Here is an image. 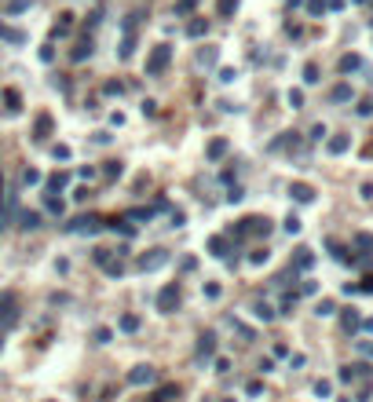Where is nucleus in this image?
I'll use <instances>...</instances> for the list:
<instances>
[{"label": "nucleus", "instance_id": "nucleus-1", "mask_svg": "<svg viewBox=\"0 0 373 402\" xmlns=\"http://www.w3.org/2000/svg\"><path fill=\"white\" fill-rule=\"evenodd\" d=\"M253 234H260V238L271 234V220H267V216H245V220H238L235 227H230V238H235V241L253 238Z\"/></svg>", "mask_w": 373, "mask_h": 402}, {"label": "nucleus", "instance_id": "nucleus-2", "mask_svg": "<svg viewBox=\"0 0 373 402\" xmlns=\"http://www.w3.org/2000/svg\"><path fill=\"white\" fill-rule=\"evenodd\" d=\"M172 63V44H154L147 55V77H161Z\"/></svg>", "mask_w": 373, "mask_h": 402}, {"label": "nucleus", "instance_id": "nucleus-3", "mask_svg": "<svg viewBox=\"0 0 373 402\" xmlns=\"http://www.w3.org/2000/svg\"><path fill=\"white\" fill-rule=\"evenodd\" d=\"M15 322H19V296H15L11 289H4L0 292V326L11 329Z\"/></svg>", "mask_w": 373, "mask_h": 402}, {"label": "nucleus", "instance_id": "nucleus-4", "mask_svg": "<svg viewBox=\"0 0 373 402\" xmlns=\"http://www.w3.org/2000/svg\"><path fill=\"white\" fill-rule=\"evenodd\" d=\"M168 264V253L165 249H150V253H143V256H139V271H143V274H150V271H161Z\"/></svg>", "mask_w": 373, "mask_h": 402}, {"label": "nucleus", "instance_id": "nucleus-5", "mask_svg": "<svg viewBox=\"0 0 373 402\" xmlns=\"http://www.w3.org/2000/svg\"><path fill=\"white\" fill-rule=\"evenodd\" d=\"M176 307H179V285H165L158 292V311L161 315H172Z\"/></svg>", "mask_w": 373, "mask_h": 402}, {"label": "nucleus", "instance_id": "nucleus-6", "mask_svg": "<svg viewBox=\"0 0 373 402\" xmlns=\"http://www.w3.org/2000/svg\"><path fill=\"white\" fill-rule=\"evenodd\" d=\"M139 15H128V19H124V40H121V59H132V52H135V22Z\"/></svg>", "mask_w": 373, "mask_h": 402}, {"label": "nucleus", "instance_id": "nucleus-7", "mask_svg": "<svg viewBox=\"0 0 373 402\" xmlns=\"http://www.w3.org/2000/svg\"><path fill=\"white\" fill-rule=\"evenodd\" d=\"M154 380H158V369H154V366H135L132 373H128L132 388H143V384H154Z\"/></svg>", "mask_w": 373, "mask_h": 402}, {"label": "nucleus", "instance_id": "nucleus-8", "mask_svg": "<svg viewBox=\"0 0 373 402\" xmlns=\"http://www.w3.org/2000/svg\"><path fill=\"white\" fill-rule=\"evenodd\" d=\"M99 227H103V220H99V216H81V220H73L66 230H73V234H96Z\"/></svg>", "mask_w": 373, "mask_h": 402}, {"label": "nucleus", "instance_id": "nucleus-9", "mask_svg": "<svg viewBox=\"0 0 373 402\" xmlns=\"http://www.w3.org/2000/svg\"><path fill=\"white\" fill-rule=\"evenodd\" d=\"M212 355H216V336H212V333H205V336L198 340V359H201V362H209Z\"/></svg>", "mask_w": 373, "mask_h": 402}, {"label": "nucleus", "instance_id": "nucleus-10", "mask_svg": "<svg viewBox=\"0 0 373 402\" xmlns=\"http://www.w3.org/2000/svg\"><path fill=\"white\" fill-rule=\"evenodd\" d=\"M297 146H300L297 132H282V135H278L274 143H271V150H297Z\"/></svg>", "mask_w": 373, "mask_h": 402}, {"label": "nucleus", "instance_id": "nucleus-11", "mask_svg": "<svg viewBox=\"0 0 373 402\" xmlns=\"http://www.w3.org/2000/svg\"><path fill=\"white\" fill-rule=\"evenodd\" d=\"M48 135H52V117H48V114H40V117H37V125H33V139H37V143H44Z\"/></svg>", "mask_w": 373, "mask_h": 402}, {"label": "nucleus", "instance_id": "nucleus-12", "mask_svg": "<svg viewBox=\"0 0 373 402\" xmlns=\"http://www.w3.org/2000/svg\"><path fill=\"white\" fill-rule=\"evenodd\" d=\"M176 398H179V388H176V384H165V388H158V391L150 395V402H176Z\"/></svg>", "mask_w": 373, "mask_h": 402}, {"label": "nucleus", "instance_id": "nucleus-13", "mask_svg": "<svg viewBox=\"0 0 373 402\" xmlns=\"http://www.w3.org/2000/svg\"><path fill=\"white\" fill-rule=\"evenodd\" d=\"M289 194H293V197H297V201H300V205H307V201H315V190H311V187H307V183H293V187H289Z\"/></svg>", "mask_w": 373, "mask_h": 402}, {"label": "nucleus", "instance_id": "nucleus-14", "mask_svg": "<svg viewBox=\"0 0 373 402\" xmlns=\"http://www.w3.org/2000/svg\"><path fill=\"white\" fill-rule=\"evenodd\" d=\"M19 227H22V230H37V227H40V212H37V209H26V212L19 216Z\"/></svg>", "mask_w": 373, "mask_h": 402}, {"label": "nucleus", "instance_id": "nucleus-15", "mask_svg": "<svg viewBox=\"0 0 373 402\" xmlns=\"http://www.w3.org/2000/svg\"><path fill=\"white\" fill-rule=\"evenodd\" d=\"M227 146H230L227 139H212V143H209V150H205V154H209V161H220L223 154H227Z\"/></svg>", "mask_w": 373, "mask_h": 402}, {"label": "nucleus", "instance_id": "nucleus-16", "mask_svg": "<svg viewBox=\"0 0 373 402\" xmlns=\"http://www.w3.org/2000/svg\"><path fill=\"white\" fill-rule=\"evenodd\" d=\"M340 322H344V329H348V333H355V329L362 326V318H359V311H355V307H348V311L340 315Z\"/></svg>", "mask_w": 373, "mask_h": 402}, {"label": "nucleus", "instance_id": "nucleus-17", "mask_svg": "<svg viewBox=\"0 0 373 402\" xmlns=\"http://www.w3.org/2000/svg\"><path fill=\"white\" fill-rule=\"evenodd\" d=\"M91 55V37H84L81 44H77V48L70 52V59H73V63H84V59Z\"/></svg>", "mask_w": 373, "mask_h": 402}, {"label": "nucleus", "instance_id": "nucleus-18", "mask_svg": "<svg viewBox=\"0 0 373 402\" xmlns=\"http://www.w3.org/2000/svg\"><path fill=\"white\" fill-rule=\"evenodd\" d=\"M330 99H333V103H351L355 91H351V84H337V88L330 91Z\"/></svg>", "mask_w": 373, "mask_h": 402}, {"label": "nucleus", "instance_id": "nucleus-19", "mask_svg": "<svg viewBox=\"0 0 373 402\" xmlns=\"http://www.w3.org/2000/svg\"><path fill=\"white\" fill-rule=\"evenodd\" d=\"M70 26H73V15L66 11V15H59V22H55V29H52V37H66L70 33Z\"/></svg>", "mask_w": 373, "mask_h": 402}, {"label": "nucleus", "instance_id": "nucleus-20", "mask_svg": "<svg viewBox=\"0 0 373 402\" xmlns=\"http://www.w3.org/2000/svg\"><path fill=\"white\" fill-rule=\"evenodd\" d=\"M348 146H351V139H348V135H333L330 143H325V150H330V154H344Z\"/></svg>", "mask_w": 373, "mask_h": 402}, {"label": "nucleus", "instance_id": "nucleus-21", "mask_svg": "<svg viewBox=\"0 0 373 402\" xmlns=\"http://www.w3.org/2000/svg\"><path fill=\"white\" fill-rule=\"evenodd\" d=\"M227 249H230V241H227L223 234H216V238L209 241V253H212V256H227Z\"/></svg>", "mask_w": 373, "mask_h": 402}, {"label": "nucleus", "instance_id": "nucleus-22", "mask_svg": "<svg viewBox=\"0 0 373 402\" xmlns=\"http://www.w3.org/2000/svg\"><path fill=\"white\" fill-rule=\"evenodd\" d=\"M311 264H315V256H311V249H297V260H293V267H297V271H307Z\"/></svg>", "mask_w": 373, "mask_h": 402}, {"label": "nucleus", "instance_id": "nucleus-23", "mask_svg": "<svg viewBox=\"0 0 373 402\" xmlns=\"http://www.w3.org/2000/svg\"><path fill=\"white\" fill-rule=\"evenodd\" d=\"M337 66H340V73H355V70L362 66V59H359V55H344V59H340Z\"/></svg>", "mask_w": 373, "mask_h": 402}, {"label": "nucleus", "instance_id": "nucleus-24", "mask_svg": "<svg viewBox=\"0 0 373 402\" xmlns=\"http://www.w3.org/2000/svg\"><path fill=\"white\" fill-rule=\"evenodd\" d=\"M253 315H256L260 322H271V318H274V307H271V304H253Z\"/></svg>", "mask_w": 373, "mask_h": 402}, {"label": "nucleus", "instance_id": "nucleus-25", "mask_svg": "<svg viewBox=\"0 0 373 402\" xmlns=\"http://www.w3.org/2000/svg\"><path fill=\"white\" fill-rule=\"evenodd\" d=\"M124 172V165L121 161H106V168H103V179H117Z\"/></svg>", "mask_w": 373, "mask_h": 402}, {"label": "nucleus", "instance_id": "nucleus-26", "mask_svg": "<svg viewBox=\"0 0 373 402\" xmlns=\"http://www.w3.org/2000/svg\"><path fill=\"white\" fill-rule=\"evenodd\" d=\"M0 37H4V40H11V44H22V40H26V37L19 33V29H8L4 22H0Z\"/></svg>", "mask_w": 373, "mask_h": 402}, {"label": "nucleus", "instance_id": "nucleus-27", "mask_svg": "<svg viewBox=\"0 0 373 402\" xmlns=\"http://www.w3.org/2000/svg\"><path fill=\"white\" fill-rule=\"evenodd\" d=\"M235 8H238V0H216V11H220L223 19H227V15H235Z\"/></svg>", "mask_w": 373, "mask_h": 402}, {"label": "nucleus", "instance_id": "nucleus-28", "mask_svg": "<svg viewBox=\"0 0 373 402\" xmlns=\"http://www.w3.org/2000/svg\"><path fill=\"white\" fill-rule=\"evenodd\" d=\"M103 271H106V274H110V278H117V274H124V260H121V256H117V260H110V264H106Z\"/></svg>", "mask_w": 373, "mask_h": 402}, {"label": "nucleus", "instance_id": "nucleus-29", "mask_svg": "<svg viewBox=\"0 0 373 402\" xmlns=\"http://www.w3.org/2000/svg\"><path fill=\"white\" fill-rule=\"evenodd\" d=\"M186 33H191V37H205V33H209V22H201V19H198V22L186 26Z\"/></svg>", "mask_w": 373, "mask_h": 402}, {"label": "nucleus", "instance_id": "nucleus-30", "mask_svg": "<svg viewBox=\"0 0 373 402\" xmlns=\"http://www.w3.org/2000/svg\"><path fill=\"white\" fill-rule=\"evenodd\" d=\"M121 329H124V333H135V329H139V315H124V318H121Z\"/></svg>", "mask_w": 373, "mask_h": 402}, {"label": "nucleus", "instance_id": "nucleus-31", "mask_svg": "<svg viewBox=\"0 0 373 402\" xmlns=\"http://www.w3.org/2000/svg\"><path fill=\"white\" fill-rule=\"evenodd\" d=\"M66 183H70V176H66V172H59V176H52V179H48V190H62Z\"/></svg>", "mask_w": 373, "mask_h": 402}, {"label": "nucleus", "instance_id": "nucleus-32", "mask_svg": "<svg viewBox=\"0 0 373 402\" xmlns=\"http://www.w3.org/2000/svg\"><path fill=\"white\" fill-rule=\"evenodd\" d=\"M44 205H48V212H55V216H62V197H55V194H48V197H44Z\"/></svg>", "mask_w": 373, "mask_h": 402}, {"label": "nucleus", "instance_id": "nucleus-33", "mask_svg": "<svg viewBox=\"0 0 373 402\" xmlns=\"http://www.w3.org/2000/svg\"><path fill=\"white\" fill-rule=\"evenodd\" d=\"M22 183H26V187H37V183H40V172H37V168H26V172H22Z\"/></svg>", "mask_w": 373, "mask_h": 402}, {"label": "nucleus", "instance_id": "nucleus-34", "mask_svg": "<svg viewBox=\"0 0 373 402\" xmlns=\"http://www.w3.org/2000/svg\"><path fill=\"white\" fill-rule=\"evenodd\" d=\"M91 260H96L99 267H106V264H110L114 256H110V249H96V253H91Z\"/></svg>", "mask_w": 373, "mask_h": 402}, {"label": "nucleus", "instance_id": "nucleus-35", "mask_svg": "<svg viewBox=\"0 0 373 402\" xmlns=\"http://www.w3.org/2000/svg\"><path fill=\"white\" fill-rule=\"evenodd\" d=\"M198 63L201 66H216V48H205V52L198 55Z\"/></svg>", "mask_w": 373, "mask_h": 402}, {"label": "nucleus", "instance_id": "nucleus-36", "mask_svg": "<svg viewBox=\"0 0 373 402\" xmlns=\"http://www.w3.org/2000/svg\"><path fill=\"white\" fill-rule=\"evenodd\" d=\"M4 103H8V110H19V91L8 88V91H4Z\"/></svg>", "mask_w": 373, "mask_h": 402}, {"label": "nucleus", "instance_id": "nucleus-37", "mask_svg": "<svg viewBox=\"0 0 373 402\" xmlns=\"http://www.w3.org/2000/svg\"><path fill=\"white\" fill-rule=\"evenodd\" d=\"M325 8H330V0H307V11L311 15H322Z\"/></svg>", "mask_w": 373, "mask_h": 402}, {"label": "nucleus", "instance_id": "nucleus-38", "mask_svg": "<svg viewBox=\"0 0 373 402\" xmlns=\"http://www.w3.org/2000/svg\"><path fill=\"white\" fill-rule=\"evenodd\" d=\"M304 81H307V84H315V81H318V66H315V63H307V66H304Z\"/></svg>", "mask_w": 373, "mask_h": 402}, {"label": "nucleus", "instance_id": "nucleus-39", "mask_svg": "<svg viewBox=\"0 0 373 402\" xmlns=\"http://www.w3.org/2000/svg\"><path fill=\"white\" fill-rule=\"evenodd\" d=\"M355 110H359V117H369V114H373V99H359Z\"/></svg>", "mask_w": 373, "mask_h": 402}, {"label": "nucleus", "instance_id": "nucleus-40", "mask_svg": "<svg viewBox=\"0 0 373 402\" xmlns=\"http://www.w3.org/2000/svg\"><path fill=\"white\" fill-rule=\"evenodd\" d=\"M355 245H359V249H366V253H369V249H373V234H359V238H355Z\"/></svg>", "mask_w": 373, "mask_h": 402}, {"label": "nucleus", "instance_id": "nucleus-41", "mask_svg": "<svg viewBox=\"0 0 373 402\" xmlns=\"http://www.w3.org/2000/svg\"><path fill=\"white\" fill-rule=\"evenodd\" d=\"M289 106H293V110H300V106H304V91H289Z\"/></svg>", "mask_w": 373, "mask_h": 402}, {"label": "nucleus", "instance_id": "nucleus-42", "mask_svg": "<svg viewBox=\"0 0 373 402\" xmlns=\"http://www.w3.org/2000/svg\"><path fill=\"white\" fill-rule=\"evenodd\" d=\"M110 336H114V333L106 329V326H103V329H96V344H110Z\"/></svg>", "mask_w": 373, "mask_h": 402}, {"label": "nucleus", "instance_id": "nucleus-43", "mask_svg": "<svg viewBox=\"0 0 373 402\" xmlns=\"http://www.w3.org/2000/svg\"><path fill=\"white\" fill-rule=\"evenodd\" d=\"M330 391H333V388H330V380H318V384H315V395H318V398H325Z\"/></svg>", "mask_w": 373, "mask_h": 402}, {"label": "nucleus", "instance_id": "nucleus-44", "mask_svg": "<svg viewBox=\"0 0 373 402\" xmlns=\"http://www.w3.org/2000/svg\"><path fill=\"white\" fill-rule=\"evenodd\" d=\"M249 264H267V249H256L253 256H249Z\"/></svg>", "mask_w": 373, "mask_h": 402}, {"label": "nucleus", "instance_id": "nucleus-45", "mask_svg": "<svg viewBox=\"0 0 373 402\" xmlns=\"http://www.w3.org/2000/svg\"><path fill=\"white\" fill-rule=\"evenodd\" d=\"M315 315H333V300H322V304L315 307Z\"/></svg>", "mask_w": 373, "mask_h": 402}, {"label": "nucleus", "instance_id": "nucleus-46", "mask_svg": "<svg viewBox=\"0 0 373 402\" xmlns=\"http://www.w3.org/2000/svg\"><path fill=\"white\" fill-rule=\"evenodd\" d=\"M194 4H198V0H179V4H176V15H186Z\"/></svg>", "mask_w": 373, "mask_h": 402}, {"label": "nucleus", "instance_id": "nucleus-47", "mask_svg": "<svg viewBox=\"0 0 373 402\" xmlns=\"http://www.w3.org/2000/svg\"><path fill=\"white\" fill-rule=\"evenodd\" d=\"M121 91H124L121 81H110V84H106V95H121Z\"/></svg>", "mask_w": 373, "mask_h": 402}, {"label": "nucleus", "instance_id": "nucleus-48", "mask_svg": "<svg viewBox=\"0 0 373 402\" xmlns=\"http://www.w3.org/2000/svg\"><path fill=\"white\" fill-rule=\"evenodd\" d=\"M286 230H289V234H297V230H300V220H297V216H289V220H286Z\"/></svg>", "mask_w": 373, "mask_h": 402}, {"label": "nucleus", "instance_id": "nucleus-49", "mask_svg": "<svg viewBox=\"0 0 373 402\" xmlns=\"http://www.w3.org/2000/svg\"><path fill=\"white\" fill-rule=\"evenodd\" d=\"M245 391H249V395H260V391H263V384H260V380H249V384H245Z\"/></svg>", "mask_w": 373, "mask_h": 402}, {"label": "nucleus", "instance_id": "nucleus-50", "mask_svg": "<svg viewBox=\"0 0 373 402\" xmlns=\"http://www.w3.org/2000/svg\"><path fill=\"white\" fill-rule=\"evenodd\" d=\"M52 154H55V158H59V161H70V146H55Z\"/></svg>", "mask_w": 373, "mask_h": 402}, {"label": "nucleus", "instance_id": "nucleus-51", "mask_svg": "<svg viewBox=\"0 0 373 402\" xmlns=\"http://www.w3.org/2000/svg\"><path fill=\"white\" fill-rule=\"evenodd\" d=\"M143 114H147V117H154V114H158V103L147 99V103H143Z\"/></svg>", "mask_w": 373, "mask_h": 402}, {"label": "nucleus", "instance_id": "nucleus-52", "mask_svg": "<svg viewBox=\"0 0 373 402\" xmlns=\"http://www.w3.org/2000/svg\"><path fill=\"white\" fill-rule=\"evenodd\" d=\"M359 351H362V355H369V359H373V340H359Z\"/></svg>", "mask_w": 373, "mask_h": 402}, {"label": "nucleus", "instance_id": "nucleus-53", "mask_svg": "<svg viewBox=\"0 0 373 402\" xmlns=\"http://www.w3.org/2000/svg\"><path fill=\"white\" fill-rule=\"evenodd\" d=\"M242 197H245L242 187H230V190H227V201H242Z\"/></svg>", "mask_w": 373, "mask_h": 402}, {"label": "nucleus", "instance_id": "nucleus-54", "mask_svg": "<svg viewBox=\"0 0 373 402\" xmlns=\"http://www.w3.org/2000/svg\"><path fill=\"white\" fill-rule=\"evenodd\" d=\"M183 223H186V216L179 209H172V227H183Z\"/></svg>", "mask_w": 373, "mask_h": 402}, {"label": "nucleus", "instance_id": "nucleus-55", "mask_svg": "<svg viewBox=\"0 0 373 402\" xmlns=\"http://www.w3.org/2000/svg\"><path fill=\"white\" fill-rule=\"evenodd\" d=\"M359 194H362L366 201H373V183H362V187H359Z\"/></svg>", "mask_w": 373, "mask_h": 402}, {"label": "nucleus", "instance_id": "nucleus-56", "mask_svg": "<svg viewBox=\"0 0 373 402\" xmlns=\"http://www.w3.org/2000/svg\"><path fill=\"white\" fill-rule=\"evenodd\" d=\"M359 292H373V274H366V278H362V285H359Z\"/></svg>", "mask_w": 373, "mask_h": 402}, {"label": "nucleus", "instance_id": "nucleus-57", "mask_svg": "<svg viewBox=\"0 0 373 402\" xmlns=\"http://www.w3.org/2000/svg\"><path fill=\"white\" fill-rule=\"evenodd\" d=\"M235 77H238L235 70H220V81H223V84H230V81H235Z\"/></svg>", "mask_w": 373, "mask_h": 402}, {"label": "nucleus", "instance_id": "nucleus-58", "mask_svg": "<svg viewBox=\"0 0 373 402\" xmlns=\"http://www.w3.org/2000/svg\"><path fill=\"white\" fill-rule=\"evenodd\" d=\"M205 296H209V300H216V296H220V285H216V282H212V285H205Z\"/></svg>", "mask_w": 373, "mask_h": 402}, {"label": "nucleus", "instance_id": "nucleus-59", "mask_svg": "<svg viewBox=\"0 0 373 402\" xmlns=\"http://www.w3.org/2000/svg\"><path fill=\"white\" fill-rule=\"evenodd\" d=\"M311 139H325V125H315V128H311Z\"/></svg>", "mask_w": 373, "mask_h": 402}, {"label": "nucleus", "instance_id": "nucleus-60", "mask_svg": "<svg viewBox=\"0 0 373 402\" xmlns=\"http://www.w3.org/2000/svg\"><path fill=\"white\" fill-rule=\"evenodd\" d=\"M26 4H29V0H11V4H8V11H22Z\"/></svg>", "mask_w": 373, "mask_h": 402}, {"label": "nucleus", "instance_id": "nucleus-61", "mask_svg": "<svg viewBox=\"0 0 373 402\" xmlns=\"http://www.w3.org/2000/svg\"><path fill=\"white\" fill-rule=\"evenodd\" d=\"M362 158H373V139H369V143L362 146Z\"/></svg>", "mask_w": 373, "mask_h": 402}]
</instances>
